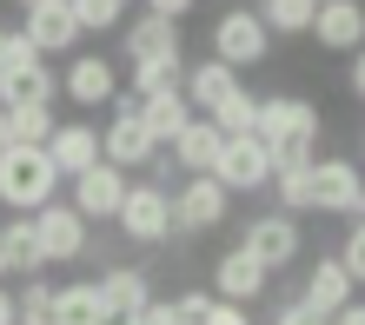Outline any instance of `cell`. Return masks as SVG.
Masks as SVG:
<instances>
[{
    "label": "cell",
    "instance_id": "6da1fadb",
    "mask_svg": "<svg viewBox=\"0 0 365 325\" xmlns=\"http://www.w3.org/2000/svg\"><path fill=\"white\" fill-rule=\"evenodd\" d=\"M47 200H60V172L47 160V146H0V206L34 212Z\"/></svg>",
    "mask_w": 365,
    "mask_h": 325
},
{
    "label": "cell",
    "instance_id": "7a4b0ae2",
    "mask_svg": "<svg viewBox=\"0 0 365 325\" xmlns=\"http://www.w3.org/2000/svg\"><path fill=\"white\" fill-rule=\"evenodd\" d=\"M106 106H113V120L100 126V160H106V166H120V172L153 166V160H160V146H153V133L140 126V100H133V93H113Z\"/></svg>",
    "mask_w": 365,
    "mask_h": 325
},
{
    "label": "cell",
    "instance_id": "3957f363",
    "mask_svg": "<svg viewBox=\"0 0 365 325\" xmlns=\"http://www.w3.org/2000/svg\"><path fill=\"white\" fill-rule=\"evenodd\" d=\"M266 53H272V33L259 27V14H252V7H226L220 20H212V60H226L232 73L266 67Z\"/></svg>",
    "mask_w": 365,
    "mask_h": 325
},
{
    "label": "cell",
    "instance_id": "277c9868",
    "mask_svg": "<svg viewBox=\"0 0 365 325\" xmlns=\"http://www.w3.org/2000/svg\"><path fill=\"white\" fill-rule=\"evenodd\" d=\"M34 246H40V259L47 266H73L80 252L93 246V232H87V220L67 206V200H47V206H34Z\"/></svg>",
    "mask_w": 365,
    "mask_h": 325
},
{
    "label": "cell",
    "instance_id": "5b68a950",
    "mask_svg": "<svg viewBox=\"0 0 365 325\" xmlns=\"http://www.w3.org/2000/svg\"><path fill=\"white\" fill-rule=\"evenodd\" d=\"M113 226H120L133 246H160V239H173V206H166V186H160V180L126 186V200H120V212H113Z\"/></svg>",
    "mask_w": 365,
    "mask_h": 325
},
{
    "label": "cell",
    "instance_id": "8992f818",
    "mask_svg": "<svg viewBox=\"0 0 365 325\" xmlns=\"http://www.w3.org/2000/svg\"><path fill=\"white\" fill-rule=\"evenodd\" d=\"M166 206H173V232H212L226 220V206H232V192L212 180V172H186L180 180V192H166Z\"/></svg>",
    "mask_w": 365,
    "mask_h": 325
},
{
    "label": "cell",
    "instance_id": "52a82bcc",
    "mask_svg": "<svg viewBox=\"0 0 365 325\" xmlns=\"http://www.w3.org/2000/svg\"><path fill=\"white\" fill-rule=\"evenodd\" d=\"M306 186H312V212H339V220H359V212H365L359 166H352L346 153H332V160H312V166H306Z\"/></svg>",
    "mask_w": 365,
    "mask_h": 325
},
{
    "label": "cell",
    "instance_id": "ba28073f",
    "mask_svg": "<svg viewBox=\"0 0 365 325\" xmlns=\"http://www.w3.org/2000/svg\"><path fill=\"white\" fill-rule=\"evenodd\" d=\"M252 140H319V106L306 93H272L252 106Z\"/></svg>",
    "mask_w": 365,
    "mask_h": 325
},
{
    "label": "cell",
    "instance_id": "9c48e42d",
    "mask_svg": "<svg viewBox=\"0 0 365 325\" xmlns=\"http://www.w3.org/2000/svg\"><path fill=\"white\" fill-rule=\"evenodd\" d=\"M299 246H306V232H299V220H292V212H259V220H246V232H240V252H252L266 272L292 266V259H299Z\"/></svg>",
    "mask_w": 365,
    "mask_h": 325
},
{
    "label": "cell",
    "instance_id": "30bf717a",
    "mask_svg": "<svg viewBox=\"0 0 365 325\" xmlns=\"http://www.w3.org/2000/svg\"><path fill=\"white\" fill-rule=\"evenodd\" d=\"M212 180H220L226 192H259V186H272V153H266V140L232 133V140L220 146V166H212Z\"/></svg>",
    "mask_w": 365,
    "mask_h": 325
},
{
    "label": "cell",
    "instance_id": "8fae6325",
    "mask_svg": "<svg viewBox=\"0 0 365 325\" xmlns=\"http://www.w3.org/2000/svg\"><path fill=\"white\" fill-rule=\"evenodd\" d=\"M73 186V212H80V220H113V212H120V200H126V186H133V172H120V166H87V172H80V180H67Z\"/></svg>",
    "mask_w": 365,
    "mask_h": 325
},
{
    "label": "cell",
    "instance_id": "7c38bea8",
    "mask_svg": "<svg viewBox=\"0 0 365 325\" xmlns=\"http://www.w3.org/2000/svg\"><path fill=\"white\" fill-rule=\"evenodd\" d=\"M20 40H27L40 60L73 53V47H80V20H73L67 0H47V7H27V27H20Z\"/></svg>",
    "mask_w": 365,
    "mask_h": 325
},
{
    "label": "cell",
    "instance_id": "4fadbf2b",
    "mask_svg": "<svg viewBox=\"0 0 365 325\" xmlns=\"http://www.w3.org/2000/svg\"><path fill=\"white\" fill-rule=\"evenodd\" d=\"M47 160H53L60 180H80L87 166H100V126H87V120H53Z\"/></svg>",
    "mask_w": 365,
    "mask_h": 325
},
{
    "label": "cell",
    "instance_id": "5bb4252c",
    "mask_svg": "<svg viewBox=\"0 0 365 325\" xmlns=\"http://www.w3.org/2000/svg\"><path fill=\"white\" fill-rule=\"evenodd\" d=\"M306 33H312L326 53H359V40H365V7H359V0H319Z\"/></svg>",
    "mask_w": 365,
    "mask_h": 325
},
{
    "label": "cell",
    "instance_id": "9a60e30c",
    "mask_svg": "<svg viewBox=\"0 0 365 325\" xmlns=\"http://www.w3.org/2000/svg\"><path fill=\"white\" fill-rule=\"evenodd\" d=\"M60 93H67L73 106H106L120 93V73H113V60L106 53H80L67 73H60Z\"/></svg>",
    "mask_w": 365,
    "mask_h": 325
},
{
    "label": "cell",
    "instance_id": "2e32d148",
    "mask_svg": "<svg viewBox=\"0 0 365 325\" xmlns=\"http://www.w3.org/2000/svg\"><path fill=\"white\" fill-rule=\"evenodd\" d=\"M266 279H272V272L259 266V259L232 246V252H220V266H212V299H232V306H252V299L266 292Z\"/></svg>",
    "mask_w": 365,
    "mask_h": 325
},
{
    "label": "cell",
    "instance_id": "e0dca14e",
    "mask_svg": "<svg viewBox=\"0 0 365 325\" xmlns=\"http://www.w3.org/2000/svg\"><path fill=\"white\" fill-rule=\"evenodd\" d=\"M53 93H60V73L40 53H27L14 73H0V106H53Z\"/></svg>",
    "mask_w": 365,
    "mask_h": 325
},
{
    "label": "cell",
    "instance_id": "ac0fdd59",
    "mask_svg": "<svg viewBox=\"0 0 365 325\" xmlns=\"http://www.w3.org/2000/svg\"><path fill=\"white\" fill-rule=\"evenodd\" d=\"M126 60H186V40H180V20H160V14H140L126 27Z\"/></svg>",
    "mask_w": 365,
    "mask_h": 325
},
{
    "label": "cell",
    "instance_id": "d6986e66",
    "mask_svg": "<svg viewBox=\"0 0 365 325\" xmlns=\"http://www.w3.org/2000/svg\"><path fill=\"white\" fill-rule=\"evenodd\" d=\"M232 86H240V73H232L226 60H192V67H180V93H186L192 113H212Z\"/></svg>",
    "mask_w": 365,
    "mask_h": 325
},
{
    "label": "cell",
    "instance_id": "ffe728a7",
    "mask_svg": "<svg viewBox=\"0 0 365 325\" xmlns=\"http://www.w3.org/2000/svg\"><path fill=\"white\" fill-rule=\"evenodd\" d=\"M346 299H359V279L339 266V259H319V266L306 272V299H299V306H312L319 319H332Z\"/></svg>",
    "mask_w": 365,
    "mask_h": 325
},
{
    "label": "cell",
    "instance_id": "44dd1931",
    "mask_svg": "<svg viewBox=\"0 0 365 325\" xmlns=\"http://www.w3.org/2000/svg\"><path fill=\"white\" fill-rule=\"evenodd\" d=\"M220 146H226V133H220L206 113H192L186 133L173 140V166H180V172H212V166H220Z\"/></svg>",
    "mask_w": 365,
    "mask_h": 325
},
{
    "label": "cell",
    "instance_id": "7402d4cb",
    "mask_svg": "<svg viewBox=\"0 0 365 325\" xmlns=\"http://www.w3.org/2000/svg\"><path fill=\"white\" fill-rule=\"evenodd\" d=\"M93 286H100V299H106V312H113V319H133L146 299H153V286H146L140 266H106Z\"/></svg>",
    "mask_w": 365,
    "mask_h": 325
},
{
    "label": "cell",
    "instance_id": "603a6c76",
    "mask_svg": "<svg viewBox=\"0 0 365 325\" xmlns=\"http://www.w3.org/2000/svg\"><path fill=\"white\" fill-rule=\"evenodd\" d=\"M186 120H192V106H186L180 86H173V93H146V100H140V126L153 133V146H173V140L186 133Z\"/></svg>",
    "mask_w": 365,
    "mask_h": 325
},
{
    "label": "cell",
    "instance_id": "cb8c5ba5",
    "mask_svg": "<svg viewBox=\"0 0 365 325\" xmlns=\"http://www.w3.org/2000/svg\"><path fill=\"white\" fill-rule=\"evenodd\" d=\"M53 325H120L113 312H106L100 286H53Z\"/></svg>",
    "mask_w": 365,
    "mask_h": 325
},
{
    "label": "cell",
    "instance_id": "d4e9b609",
    "mask_svg": "<svg viewBox=\"0 0 365 325\" xmlns=\"http://www.w3.org/2000/svg\"><path fill=\"white\" fill-rule=\"evenodd\" d=\"M40 266H47V259H40V246H34V226H27V212H20V220H7L0 226V279H34Z\"/></svg>",
    "mask_w": 365,
    "mask_h": 325
},
{
    "label": "cell",
    "instance_id": "484cf974",
    "mask_svg": "<svg viewBox=\"0 0 365 325\" xmlns=\"http://www.w3.org/2000/svg\"><path fill=\"white\" fill-rule=\"evenodd\" d=\"M7 120V146H47L53 133V106H0Z\"/></svg>",
    "mask_w": 365,
    "mask_h": 325
},
{
    "label": "cell",
    "instance_id": "4316f807",
    "mask_svg": "<svg viewBox=\"0 0 365 325\" xmlns=\"http://www.w3.org/2000/svg\"><path fill=\"white\" fill-rule=\"evenodd\" d=\"M259 27L266 33H306L312 27V0H259Z\"/></svg>",
    "mask_w": 365,
    "mask_h": 325
},
{
    "label": "cell",
    "instance_id": "83f0119b",
    "mask_svg": "<svg viewBox=\"0 0 365 325\" xmlns=\"http://www.w3.org/2000/svg\"><path fill=\"white\" fill-rule=\"evenodd\" d=\"M252 106H259V93H246V86H232V93L220 100V106H212V126H220V133L232 140V133H252Z\"/></svg>",
    "mask_w": 365,
    "mask_h": 325
},
{
    "label": "cell",
    "instance_id": "f1b7e54d",
    "mask_svg": "<svg viewBox=\"0 0 365 325\" xmlns=\"http://www.w3.org/2000/svg\"><path fill=\"white\" fill-rule=\"evenodd\" d=\"M14 325H53V286L47 279H27L14 292Z\"/></svg>",
    "mask_w": 365,
    "mask_h": 325
},
{
    "label": "cell",
    "instance_id": "f546056e",
    "mask_svg": "<svg viewBox=\"0 0 365 325\" xmlns=\"http://www.w3.org/2000/svg\"><path fill=\"white\" fill-rule=\"evenodd\" d=\"M180 67H186V60H133V100L173 93V86H180Z\"/></svg>",
    "mask_w": 365,
    "mask_h": 325
},
{
    "label": "cell",
    "instance_id": "4dcf8cb0",
    "mask_svg": "<svg viewBox=\"0 0 365 325\" xmlns=\"http://www.w3.org/2000/svg\"><path fill=\"white\" fill-rule=\"evenodd\" d=\"M266 153H272V172H306L319 160V140H272Z\"/></svg>",
    "mask_w": 365,
    "mask_h": 325
},
{
    "label": "cell",
    "instance_id": "1f68e13d",
    "mask_svg": "<svg viewBox=\"0 0 365 325\" xmlns=\"http://www.w3.org/2000/svg\"><path fill=\"white\" fill-rule=\"evenodd\" d=\"M73 20H80V33H106V27H120V7L113 0H67Z\"/></svg>",
    "mask_w": 365,
    "mask_h": 325
},
{
    "label": "cell",
    "instance_id": "d6a6232c",
    "mask_svg": "<svg viewBox=\"0 0 365 325\" xmlns=\"http://www.w3.org/2000/svg\"><path fill=\"white\" fill-rule=\"evenodd\" d=\"M272 186H279V212H312V186H306V172H272Z\"/></svg>",
    "mask_w": 365,
    "mask_h": 325
},
{
    "label": "cell",
    "instance_id": "836d02e7",
    "mask_svg": "<svg viewBox=\"0 0 365 325\" xmlns=\"http://www.w3.org/2000/svg\"><path fill=\"white\" fill-rule=\"evenodd\" d=\"M332 259H339L352 279H365V226H359V220H352V232H346V252H332Z\"/></svg>",
    "mask_w": 365,
    "mask_h": 325
},
{
    "label": "cell",
    "instance_id": "e575fe53",
    "mask_svg": "<svg viewBox=\"0 0 365 325\" xmlns=\"http://www.w3.org/2000/svg\"><path fill=\"white\" fill-rule=\"evenodd\" d=\"M27 53H34V47L20 40V27H0V73H14V67H20Z\"/></svg>",
    "mask_w": 365,
    "mask_h": 325
},
{
    "label": "cell",
    "instance_id": "d590c367",
    "mask_svg": "<svg viewBox=\"0 0 365 325\" xmlns=\"http://www.w3.org/2000/svg\"><path fill=\"white\" fill-rule=\"evenodd\" d=\"M206 306H212V292H180V299H173V319H180V325H200Z\"/></svg>",
    "mask_w": 365,
    "mask_h": 325
},
{
    "label": "cell",
    "instance_id": "8d00e7d4",
    "mask_svg": "<svg viewBox=\"0 0 365 325\" xmlns=\"http://www.w3.org/2000/svg\"><path fill=\"white\" fill-rule=\"evenodd\" d=\"M126 325H180V319H173V299H146Z\"/></svg>",
    "mask_w": 365,
    "mask_h": 325
},
{
    "label": "cell",
    "instance_id": "74e56055",
    "mask_svg": "<svg viewBox=\"0 0 365 325\" xmlns=\"http://www.w3.org/2000/svg\"><path fill=\"white\" fill-rule=\"evenodd\" d=\"M200 325H252V319H246V306H232V299H212Z\"/></svg>",
    "mask_w": 365,
    "mask_h": 325
},
{
    "label": "cell",
    "instance_id": "f35d334b",
    "mask_svg": "<svg viewBox=\"0 0 365 325\" xmlns=\"http://www.w3.org/2000/svg\"><path fill=\"white\" fill-rule=\"evenodd\" d=\"M272 325H326V319H319L312 306H299V299H292V306H279V312H272Z\"/></svg>",
    "mask_w": 365,
    "mask_h": 325
},
{
    "label": "cell",
    "instance_id": "ab89813d",
    "mask_svg": "<svg viewBox=\"0 0 365 325\" xmlns=\"http://www.w3.org/2000/svg\"><path fill=\"white\" fill-rule=\"evenodd\" d=\"M146 14H160V20H186L192 14V0H140Z\"/></svg>",
    "mask_w": 365,
    "mask_h": 325
},
{
    "label": "cell",
    "instance_id": "60d3db41",
    "mask_svg": "<svg viewBox=\"0 0 365 325\" xmlns=\"http://www.w3.org/2000/svg\"><path fill=\"white\" fill-rule=\"evenodd\" d=\"M326 325H365V306H359V299H346V306H339Z\"/></svg>",
    "mask_w": 365,
    "mask_h": 325
},
{
    "label": "cell",
    "instance_id": "b9f144b4",
    "mask_svg": "<svg viewBox=\"0 0 365 325\" xmlns=\"http://www.w3.org/2000/svg\"><path fill=\"white\" fill-rule=\"evenodd\" d=\"M346 86H352V93H365V60H359V53H346Z\"/></svg>",
    "mask_w": 365,
    "mask_h": 325
},
{
    "label": "cell",
    "instance_id": "7bdbcfd3",
    "mask_svg": "<svg viewBox=\"0 0 365 325\" xmlns=\"http://www.w3.org/2000/svg\"><path fill=\"white\" fill-rule=\"evenodd\" d=\"M0 325H14V292H7V279H0Z\"/></svg>",
    "mask_w": 365,
    "mask_h": 325
},
{
    "label": "cell",
    "instance_id": "ee69618b",
    "mask_svg": "<svg viewBox=\"0 0 365 325\" xmlns=\"http://www.w3.org/2000/svg\"><path fill=\"white\" fill-rule=\"evenodd\" d=\"M20 7H47V0H20Z\"/></svg>",
    "mask_w": 365,
    "mask_h": 325
},
{
    "label": "cell",
    "instance_id": "f6af8a7d",
    "mask_svg": "<svg viewBox=\"0 0 365 325\" xmlns=\"http://www.w3.org/2000/svg\"><path fill=\"white\" fill-rule=\"evenodd\" d=\"M0 146H7V120H0Z\"/></svg>",
    "mask_w": 365,
    "mask_h": 325
},
{
    "label": "cell",
    "instance_id": "bcb514c9",
    "mask_svg": "<svg viewBox=\"0 0 365 325\" xmlns=\"http://www.w3.org/2000/svg\"><path fill=\"white\" fill-rule=\"evenodd\" d=\"M113 7H133V0H113Z\"/></svg>",
    "mask_w": 365,
    "mask_h": 325
},
{
    "label": "cell",
    "instance_id": "7dc6e473",
    "mask_svg": "<svg viewBox=\"0 0 365 325\" xmlns=\"http://www.w3.org/2000/svg\"><path fill=\"white\" fill-rule=\"evenodd\" d=\"M312 7H319V0H312Z\"/></svg>",
    "mask_w": 365,
    "mask_h": 325
},
{
    "label": "cell",
    "instance_id": "c3c4849f",
    "mask_svg": "<svg viewBox=\"0 0 365 325\" xmlns=\"http://www.w3.org/2000/svg\"><path fill=\"white\" fill-rule=\"evenodd\" d=\"M120 325H126V319H120Z\"/></svg>",
    "mask_w": 365,
    "mask_h": 325
}]
</instances>
